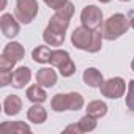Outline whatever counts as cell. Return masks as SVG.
<instances>
[{
	"label": "cell",
	"instance_id": "cell-12",
	"mask_svg": "<svg viewBox=\"0 0 134 134\" xmlns=\"http://www.w3.org/2000/svg\"><path fill=\"white\" fill-rule=\"evenodd\" d=\"M35 77H36V84L43 85L44 88L54 87V85L57 84V73H55L52 68H47V66L38 70V73H36Z\"/></svg>",
	"mask_w": 134,
	"mask_h": 134
},
{
	"label": "cell",
	"instance_id": "cell-31",
	"mask_svg": "<svg viewBox=\"0 0 134 134\" xmlns=\"http://www.w3.org/2000/svg\"><path fill=\"white\" fill-rule=\"evenodd\" d=\"M98 2H101V3H109L110 0H98Z\"/></svg>",
	"mask_w": 134,
	"mask_h": 134
},
{
	"label": "cell",
	"instance_id": "cell-6",
	"mask_svg": "<svg viewBox=\"0 0 134 134\" xmlns=\"http://www.w3.org/2000/svg\"><path fill=\"white\" fill-rule=\"evenodd\" d=\"M81 22L84 27H87L90 30H99L104 24L101 8H98L96 5L84 7V10L81 11Z\"/></svg>",
	"mask_w": 134,
	"mask_h": 134
},
{
	"label": "cell",
	"instance_id": "cell-32",
	"mask_svg": "<svg viewBox=\"0 0 134 134\" xmlns=\"http://www.w3.org/2000/svg\"><path fill=\"white\" fill-rule=\"evenodd\" d=\"M120 2H131V0H120Z\"/></svg>",
	"mask_w": 134,
	"mask_h": 134
},
{
	"label": "cell",
	"instance_id": "cell-25",
	"mask_svg": "<svg viewBox=\"0 0 134 134\" xmlns=\"http://www.w3.org/2000/svg\"><path fill=\"white\" fill-rule=\"evenodd\" d=\"M43 2L51 8V10H54V11H57V10H60V8H63L66 3H68V0H43Z\"/></svg>",
	"mask_w": 134,
	"mask_h": 134
},
{
	"label": "cell",
	"instance_id": "cell-13",
	"mask_svg": "<svg viewBox=\"0 0 134 134\" xmlns=\"http://www.w3.org/2000/svg\"><path fill=\"white\" fill-rule=\"evenodd\" d=\"M22 110V99L18 95H8L3 99V112L8 117H14Z\"/></svg>",
	"mask_w": 134,
	"mask_h": 134
},
{
	"label": "cell",
	"instance_id": "cell-20",
	"mask_svg": "<svg viewBox=\"0 0 134 134\" xmlns=\"http://www.w3.org/2000/svg\"><path fill=\"white\" fill-rule=\"evenodd\" d=\"M51 54H52V51H51L49 44H41V46H36V47L32 51V58H33L36 63L44 65V63H49Z\"/></svg>",
	"mask_w": 134,
	"mask_h": 134
},
{
	"label": "cell",
	"instance_id": "cell-11",
	"mask_svg": "<svg viewBox=\"0 0 134 134\" xmlns=\"http://www.w3.org/2000/svg\"><path fill=\"white\" fill-rule=\"evenodd\" d=\"M82 81L85 85H88L92 88H99L104 82V76L98 68H87L82 74Z\"/></svg>",
	"mask_w": 134,
	"mask_h": 134
},
{
	"label": "cell",
	"instance_id": "cell-17",
	"mask_svg": "<svg viewBox=\"0 0 134 134\" xmlns=\"http://www.w3.org/2000/svg\"><path fill=\"white\" fill-rule=\"evenodd\" d=\"M65 38H66V33L55 32V30H52V29H49V27H46L44 32H43V40H44V43L49 44V46L58 47V46H62V44L65 43Z\"/></svg>",
	"mask_w": 134,
	"mask_h": 134
},
{
	"label": "cell",
	"instance_id": "cell-16",
	"mask_svg": "<svg viewBox=\"0 0 134 134\" xmlns=\"http://www.w3.org/2000/svg\"><path fill=\"white\" fill-rule=\"evenodd\" d=\"M25 96H27L29 101H32V103H38V104H43V103L47 99V93H46L44 87L40 85V84L30 85V87L27 88V92H25Z\"/></svg>",
	"mask_w": 134,
	"mask_h": 134
},
{
	"label": "cell",
	"instance_id": "cell-3",
	"mask_svg": "<svg viewBox=\"0 0 134 134\" xmlns=\"http://www.w3.org/2000/svg\"><path fill=\"white\" fill-rule=\"evenodd\" d=\"M49 63L52 66H55L63 77H71L76 73V65H74L70 52L65 49H54L51 54Z\"/></svg>",
	"mask_w": 134,
	"mask_h": 134
},
{
	"label": "cell",
	"instance_id": "cell-5",
	"mask_svg": "<svg viewBox=\"0 0 134 134\" xmlns=\"http://www.w3.org/2000/svg\"><path fill=\"white\" fill-rule=\"evenodd\" d=\"M40 7H38V0H16V8H14V16L21 24H30L35 21L38 16Z\"/></svg>",
	"mask_w": 134,
	"mask_h": 134
},
{
	"label": "cell",
	"instance_id": "cell-23",
	"mask_svg": "<svg viewBox=\"0 0 134 134\" xmlns=\"http://www.w3.org/2000/svg\"><path fill=\"white\" fill-rule=\"evenodd\" d=\"M125 104H126V107L131 112H134V79H131L129 84H128V92H126Z\"/></svg>",
	"mask_w": 134,
	"mask_h": 134
},
{
	"label": "cell",
	"instance_id": "cell-1",
	"mask_svg": "<svg viewBox=\"0 0 134 134\" xmlns=\"http://www.w3.org/2000/svg\"><path fill=\"white\" fill-rule=\"evenodd\" d=\"M131 29V24H129V18H126L123 13H115L112 16H109L101 30H103V35H104V40L107 41H115L118 40L120 36H123L128 30Z\"/></svg>",
	"mask_w": 134,
	"mask_h": 134
},
{
	"label": "cell",
	"instance_id": "cell-8",
	"mask_svg": "<svg viewBox=\"0 0 134 134\" xmlns=\"http://www.w3.org/2000/svg\"><path fill=\"white\" fill-rule=\"evenodd\" d=\"M92 40H93V30L81 25V27H76L71 33V43L76 49H81V51H85L88 52L90 51V46H92Z\"/></svg>",
	"mask_w": 134,
	"mask_h": 134
},
{
	"label": "cell",
	"instance_id": "cell-4",
	"mask_svg": "<svg viewBox=\"0 0 134 134\" xmlns=\"http://www.w3.org/2000/svg\"><path fill=\"white\" fill-rule=\"evenodd\" d=\"M74 14V5L71 2H68L63 8L57 10L54 13V16L49 19V24L47 27L55 30V32H60V33H66L70 27V22H71V18Z\"/></svg>",
	"mask_w": 134,
	"mask_h": 134
},
{
	"label": "cell",
	"instance_id": "cell-26",
	"mask_svg": "<svg viewBox=\"0 0 134 134\" xmlns=\"http://www.w3.org/2000/svg\"><path fill=\"white\" fill-rule=\"evenodd\" d=\"M11 82H13V73L11 71H0V85L7 87V85H11Z\"/></svg>",
	"mask_w": 134,
	"mask_h": 134
},
{
	"label": "cell",
	"instance_id": "cell-22",
	"mask_svg": "<svg viewBox=\"0 0 134 134\" xmlns=\"http://www.w3.org/2000/svg\"><path fill=\"white\" fill-rule=\"evenodd\" d=\"M103 41H104V35H103V30H93V40H92V46H90V54H96L101 51L103 47Z\"/></svg>",
	"mask_w": 134,
	"mask_h": 134
},
{
	"label": "cell",
	"instance_id": "cell-15",
	"mask_svg": "<svg viewBox=\"0 0 134 134\" xmlns=\"http://www.w3.org/2000/svg\"><path fill=\"white\" fill-rule=\"evenodd\" d=\"M27 120L35 123V125H43L47 120V112L41 104L33 103V106H30L27 110Z\"/></svg>",
	"mask_w": 134,
	"mask_h": 134
},
{
	"label": "cell",
	"instance_id": "cell-28",
	"mask_svg": "<svg viewBox=\"0 0 134 134\" xmlns=\"http://www.w3.org/2000/svg\"><path fill=\"white\" fill-rule=\"evenodd\" d=\"M129 24H131V29L134 30V11L129 14Z\"/></svg>",
	"mask_w": 134,
	"mask_h": 134
},
{
	"label": "cell",
	"instance_id": "cell-14",
	"mask_svg": "<svg viewBox=\"0 0 134 134\" xmlns=\"http://www.w3.org/2000/svg\"><path fill=\"white\" fill-rule=\"evenodd\" d=\"M2 55L11 58V60H14V62H21V60L25 57V49H24V46H22L21 43L11 41V43H8V44L3 47Z\"/></svg>",
	"mask_w": 134,
	"mask_h": 134
},
{
	"label": "cell",
	"instance_id": "cell-7",
	"mask_svg": "<svg viewBox=\"0 0 134 134\" xmlns=\"http://www.w3.org/2000/svg\"><path fill=\"white\" fill-rule=\"evenodd\" d=\"M125 90H126V84L121 77H110L104 81L103 85L99 87L101 95L109 99H118L120 96L125 95Z\"/></svg>",
	"mask_w": 134,
	"mask_h": 134
},
{
	"label": "cell",
	"instance_id": "cell-2",
	"mask_svg": "<svg viewBox=\"0 0 134 134\" xmlns=\"http://www.w3.org/2000/svg\"><path fill=\"white\" fill-rule=\"evenodd\" d=\"M85 101L84 96L77 92H70V93H57L51 99V109L54 112H65V110H81L84 107Z\"/></svg>",
	"mask_w": 134,
	"mask_h": 134
},
{
	"label": "cell",
	"instance_id": "cell-21",
	"mask_svg": "<svg viewBox=\"0 0 134 134\" xmlns=\"http://www.w3.org/2000/svg\"><path fill=\"white\" fill-rule=\"evenodd\" d=\"M98 118H95V117H92V115H84L82 118H79V121H77V125H79V128H81V131L82 132H92V131H95L96 129V126H98V121H96Z\"/></svg>",
	"mask_w": 134,
	"mask_h": 134
},
{
	"label": "cell",
	"instance_id": "cell-27",
	"mask_svg": "<svg viewBox=\"0 0 134 134\" xmlns=\"http://www.w3.org/2000/svg\"><path fill=\"white\" fill-rule=\"evenodd\" d=\"M63 132H74V134H82V131H81V128H79V125L77 123H73V125H68L65 129H63Z\"/></svg>",
	"mask_w": 134,
	"mask_h": 134
},
{
	"label": "cell",
	"instance_id": "cell-18",
	"mask_svg": "<svg viewBox=\"0 0 134 134\" xmlns=\"http://www.w3.org/2000/svg\"><path fill=\"white\" fill-rule=\"evenodd\" d=\"M107 104L104 103V101H101V99H95V101H90L88 104H87V114L88 115H92V117H95V118H103V117H106V114H107Z\"/></svg>",
	"mask_w": 134,
	"mask_h": 134
},
{
	"label": "cell",
	"instance_id": "cell-10",
	"mask_svg": "<svg viewBox=\"0 0 134 134\" xmlns=\"http://www.w3.org/2000/svg\"><path fill=\"white\" fill-rule=\"evenodd\" d=\"M30 79H32L30 68L29 66H19V68H16L13 71V82H11V85L14 88H18V90H21V88H25V85L30 82Z\"/></svg>",
	"mask_w": 134,
	"mask_h": 134
},
{
	"label": "cell",
	"instance_id": "cell-30",
	"mask_svg": "<svg viewBox=\"0 0 134 134\" xmlns=\"http://www.w3.org/2000/svg\"><path fill=\"white\" fill-rule=\"evenodd\" d=\"M131 70H132V71H134V58H132V60H131Z\"/></svg>",
	"mask_w": 134,
	"mask_h": 134
},
{
	"label": "cell",
	"instance_id": "cell-24",
	"mask_svg": "<svg viewBox=\"0 0 134 134\" xmlns=\"http://www.w3.org/2000/svg\"><path fill=\"white\" fill-rule=\"evenodd\" d=\"M16 63H18V62H14V60L8 58V57H5V55H2V57H0V71H11V70L14 68Z\"/></svg>",
	"mask_w": 134,
	"mask_h": 134
},
{
	"label": "cell",
	"instance_id": "cell-29",
	"mask_svg": "<svg viewBox=\"0 0 134 134\" xmlns=\"http://www.w3.org/2000/svg\"><path fill=\"white\" fill-rule=\"evenodd\" d=\"M5 7H7V0H2V7H0V10H5Z\"/></svg>",
	"mask_w": 134,
	"mask_h": 134
},
{
	"label": "cell",
	"instance_id": "cell-19",
	"mask_svg": "<svg viewBox=\"0 0 134 134\" xmlns=\"http://www.w3.org/2000/svg\"><path fill=\"white\" fill-rule=\"evenodd\" d=\"M0 131L2 132H30L32 128L25 121L18 120V121H3L0 125Z\"/></svg>",
	"mask_w": 134,
	"mask_h": 134
},
{
	"label": "cell",
	"instance_id": "cell-9",
	"mask_svg": "<svg viewBox=\"0 0 134 134\" xmlns=\"http://www.w3.org/2000/svg\"><path fill=\"white\" fill-rule=\"evenodd\" d=\"M0 29H2V33L10 40L16 38L19 35V32H21L19 21L11 13H3L2 14V18H0Z\"/></svg>",
	"mask_w": 134,
	"mask_h": 134
}]
</instances>
